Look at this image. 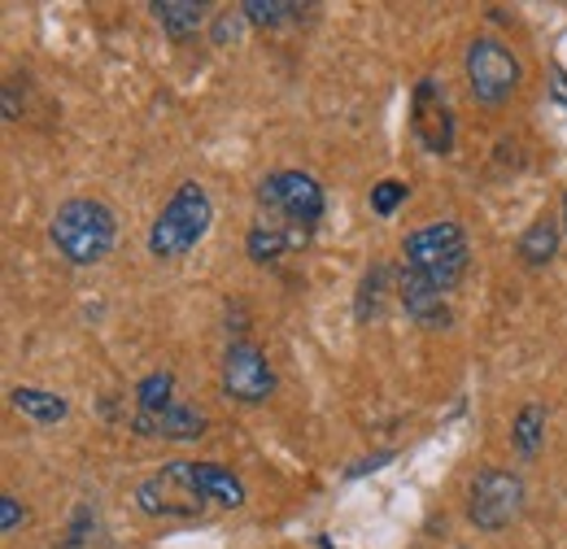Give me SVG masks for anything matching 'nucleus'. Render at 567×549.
<instances>
[{"label": "nucleus", "mask_w": 567, "mask_h": 549, "mask_svg": "<svg viewBox=\"0 0 567 549\" xmlns=\"http://www.w3.org/2000/svg\"><path fill=\"white\" fill-rule=\"evenodd\" d=\"M49 236H53V249L71 267H96L110 258V249L118 240V214L96 197H71L53 214Z\"/></svg>", "instance_id": "nucleus-1"}, {"label": "nucleus", "mask_w": 567, "mask_h": 549, "mask_svg": "<svg viewBox=\"0 0 567 549\" xmlns=\"http://www.w3.org/2000/svg\"><path fill=\"white\" fill-rule=\"evenodd\" d=\"M402 267L415 271L420 279H427L436 292H450L467 267H472V245H467V231L458 222H427L415 227L406 240H402Z\"/></svg>", "instance_id": "nucleus-2"}, {"label": "nucleus", "mask_w": 567, "mask_h": 549, "mask_svg": "<svg viewBox=\"0 0 567 549\" xmlns=\"http://www.w3.org/2000/svg\"><path fill=\"white\" fill-rule=\"evenodd\" d=\"M210 222L214 206L206 197V188L202 184H179L171 193V201L162 206V214L153 218V227H148V253L162 258V262H175V258L193 253L206 240Z\"/></svg>", "instance_id": "nucleus-3"}, {"label": "nucleus", "mask_w": 567, "mask_h": 549, "mask_svg": "<svg viewBox=\"0 0 567 549\" xmlns=\"http://www.w3.org/2000/svg\"><path fill=\"white\" fill-rule=\"evenodd\" d=\"M258 206L267 209L271 222H284L288 231L310 240L323 218V188L306 170H276L258 184Z\"/></svg>", "instance_id": "nucleus-4"}, {"label": "nucleus", "mask_w": 567, "mask_h": 549, "mask_svg": "<svg viewBox=\"0 0 567 549\" xmlns=\"http://www.w3.org/2000/svg\"><path fill=\"white\" fill-rule=\"evenodd\" d=\"M463 66H467V87L481 105H506L519 92V58L494 35L472 40Z\"/></svg>", "instance_id": "nucleus-5"}, {"label": "nucleus", "mask_w": 567, "mask_h": 549, "mask_svg": "<svg viewBox=\"0 0 567 549\" xmlns=\"http://www.w3.org/2000/svg\"><path fill=\"white\" fill-rule=\"evenodd\" d=\"M524 510V480L506 467H485L476 472V480L467 488V519L481 532H502L519 519Z\"/></svg>", "instance_id": "nucleus-6"}, {"label": "nucleus", "mask_w": 567, "mask_h": 549, "mask_svg": "<svg viewBox=\"0 0 567 549\" xmlns=\"http://www.w3.org/2000/svg\"><path fill=\"white\" fill-rule=\"evenodd\" d=\"M223 393L240 406H262L276 393V371L254 341H231L223 353Z\"/></svg>", "instance_id": "nucleus-7"}, {"label": "nucleus", "mask_w": 567, "mask_h": 549, "mask_svg": "<svg viewBox=\"0 0 567 549\" xmlns=\"http://www.w3.org/2000/svg\"><path fill=\"white\" fill-rule=\"evenodd\" d=\"M411 132L436 157H445L454 148V110L436 79H420V87L411 96Z\"/></svg>", "instance_id": "nucleus-8"}, {"label": "nucleus", "mask_w": 567, "mask_h": 549, "mask_svg": "<svg viewBox=\"0 0 567 549\" xmlns=\"http://www.w3.org/2000/svg\"><path fill=\"white\" fill-rule=\"evenodd\" d=\"M136 506L144 515H157V519H193L206 510V501L179 480L171 467H157L153 476H144L136 484Z\"/></svg>", "instance_id": "nucleus-9"}, {"label": "nucleus", "mask_w": 567, "mask_h": 549, "mask_svg": "<svg viewBox=\"0 0 567 549\" xmlns=\"http://www.w3.org/2000/svg\"><path fill=\"white\" fill-rule=\"evenodd\" d=\"M179 480L188 484L206 506H223V510H236V506H245V480L231 472V467H223V463H166Z\"/></svg>", "instance_id": "nucleus-10"}, {"label": "nucleus", "mask_w": 567, "mask_h": 549, "mask_svg": "<svg viewBox=\"0 0 567 549\" xmlns=\"http://www.w3.org/2000/svg\"><path fill=\"white\" fill-rule=\"evenodd\" d=\"M132 432L144 436V441H202V432H206V414L175 397V402L162 406V411L132 414Z\"/></svg>", "instance_id": "nucleus-11"}, {"label": "nucleus", "mask_w": 567, "mask_h": 549, "mask_svg": "<svg viewBox=\"0 0 567 549\" xmlns=\"http://www.w3.org/2000/svg\"><path fill=\"white\" fill-rule=\"evenodd\" d=\"M398 301H402V310L415 319V323H424V328H445L450 323V305H445V292H436L427 279H420L415 271H398Z\"/></svg>", "instance_id": "nucleus-12"}, {"label": "nucleus", "mask_w": 567, "mask_h": 549, "mask_svg": "<svg viewBox=\"0 0 567 549\" xmlns=\"http://www.w3.org/2000/svg\"><path fill=\"white\" fill-rule=\"evenodd\" d=\"M306 245V236H297V231H288L284 222H271V218H258L254 227H249V236H245V253H249V262H280L288 249H301Z\"/></svg>", "instance_id": "nucleus-13"}, {"label": "nucleus", "mask_w": 567, "mask_h": 549, "mask_svg": "<svg viewBox=\"0 0 567 549\" xmlns=\"http://www.w3.org/2000/svg\"><path fill=\"white\" fill-rule=\"evenodd\" d=\"M148 13L157 18V27L171 35V40H188L206 27V4L202 0H153Z\"/></svg>", "instance_id": "nucleus-14"}, {"label": "nucleus", "mask_w": 567, "mask_h": 549, "mask_svg": "<svg viewBox=\"0 0 567 549\" xmlns=\"http://www.w3.org/2000/svg\"><path fill=\"white\" fill-rule=\"evenodd\" d=\"M559 240H564V222H555L550 214H537L533 227L519 236V262H528V267H550L555 253H559Z\"/></svg>", "instance_id": "nucleus-15"}, {"label": "nucleus", "mask_w": 567, "mask_h": 549, "mask_svg": "<svg viewBox=\"0 0 567 549\" xmlns=\"http://www.w3.org/2000/svg\"><path fill=\"white\" fill-rule=\"evenodd\" d=\"M9 406L18 414H27V418H35V423H62L71 414V402L58 397V393H49V389H13L9 393Z\"/></svg>", "instance_id": "nucleus-16"}, {"label": "nucleus", "mask_w": 567, "mask_h": 549, "mask_svg": "<svg viewBox=\"0 0 567 549\" xmlns=\"http://www.w3.org/2000/svg\"><path fill=\"white\" fill-rule=\"evenodd\" d=\"M511 436H515V449H519L524 458H537V449H542V441H546V411H542L537 402H528L524 411L515 414Z\"/></svg>", "instance_id": "nucleus-17"}, {"label": "nucleus", "mask_w": 567, "mask_h": 549, "mask_svg": "<svg viewBox=\"0 0 567 549\" xmlns=\"http://www.w3.org/2000/svg\"><path fill=\"white\" fill-rule=\"evenodd\" d=\"M175 402V375L171 371H153L136 384V411H162Z\"/></svg>", "instance_id": "nucleus-18"}, {"label": "nucleus", "mask_w": 567, "mask_h": 549, "mask_svg": "<svg viewBox=\"0 0 567 549\" xmlns=\"http://www.w3.org/2000/svg\"><path fill=\"white\" fill-rule=\"evenodd\" d=\"M240 13H245L254 27H280V22H288L292 13H301V9L288 4V0H245Z\"/></svg>", "instance_id": "nucleus-19"}, {"label": "nucleus", "mask_w": 567, "mask_h": 549, "mask_svg": "<svg viewBox=\"0 0 567 549\" xmlns=\"http://www.w3.org/2000/svg\"><path fill=\"white\" fill-rule=\"evenodd\" d=\"M384 279H389V267L375 262L371 271L362 274V288H358V319H375L380 314V292H384Z\"/></svg>", "instance_id": "nucleus-20"}, {"label": "nucleus", "mask_w": 567, "mask_h": 549, "mask_svg": "<svg viewBox=\"0 0 567 549\" xmlns=\"http://www.w3.org/2000/svg\"><path fill=\"white\" fill-rule=\"evenodd\" d=\"M406 197H411V188H406L402 179H380V184L371 188V209H375L380 218H389V214H398V206H406Z\"/></svg>", "instance_id": "nucleus-21"}, {"label": "nucleus", "mask_w": 567, "mask_h": 549, "mask_svg": "<svg viewBox=\"0 0 567 549\" xmlns=\"http://www.w3.org/2000/svg\"><path fill=\"white\" fill-rule=\"evenodd\" d=\"M240 27H245V13H240V9H223V13H218V22H214V44L236 40V35H240Z\"/></svg>", "instance_id": "nucleus-22"}, {"label": "nucleus", "mask_w": 567, "mask_h": 549, "mask_svg": "<svg viewBox=\"0 0 567 549\" xmlns=\"http://www.w3.org/2000/svg\"><path fill=\"white\" fill-rule=\"evenodd\" d=\"M27 519V510H22V501L13 497V493H4L0 497V532L9 537V532H18V524Z\"/></svg>", "instance_id": "nucleus-23"}, {"label": "nucleus", "mask_w": 567, "mask_h": 549, "mask_svg": "<svg viewBox=\"0 0 567 549\" xmlns=\"http://www.w3.org/2000/svg\"><path fill=\"white\" fill-rule=\"evenodd\" d=\"M550 92H555V101L567 110V70L564 66H555V87H550Z\"/></svg>", "instance_id": "nucleus-24"}, {"label": "nucleus", "mask_w": 567, "mask_h": 549, "mask_svg": "<svg viewBox=\"0 0 567 549\" xmlns=\"http://www.w3.org/2000/svg\"><path fill=\"white\" fill-rule=\"evenodd\" d=\"M4 123H18V92H13V83L4 87Z\"/></svg>", "instance_id": "nucleus-25"}, {"label": "nucleus", "mask_w": 567, "mask_h": 549, "mask_svg": "<svg viewBox=\"0 0 567 549\" xmlns=\"http://www.w3.org/2000/svg\"><path fill=\"white\" fill-rule=\"evenodd\" d=\"M564 236H567V193H564Z\"/></svg>", "instance_id": "nucleus-26"}]
</instances>
